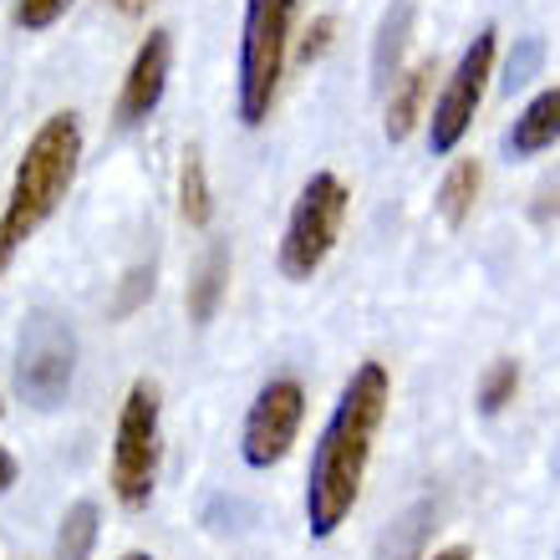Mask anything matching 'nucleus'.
Wrapping results in <instances>:
<instances>
[{"mask_svg":"<svg viewBox=\"0 0 560 560\" xmlns=\"http://www.w3.org/2000/svg\"><path fill=\"white\" fill-rule=\"evenodd\" d=\"M387 398H393V383H387L383 362H362L352 383L341 387L306 474V525L316 540H331L352 515L362 479H368L372 439L387 418Z\"/></svg>","mask_w":560,"mask_h":560,"instance_id":"nucleus-1","label":"nucleus"},{"mask_svg":"<svg viewBox=\"0 0 560 560\" xmlns=\"http://www.w3.org/2000/svg\"><path fill=\"white\" fill-rule=\"evenodd\" d=\"M77 159H82V122H77V113H51L26 143V159L15 163L11 199L0 214V235L11 245L31 240L57 214V205L77 178Z\"/></svg>","mask_w":560,"mask_h":560,"instance_id":"nucleus-2","label":"nucleus"},{"mask_svg":"<svg viewBox=\"0 0 560 560\" xmlns=\"http://www.w3.org/2000/svg\"><path fill=\"white\" fill-rule=\"evenodd\" d=\"M301 0H245V31H240V88L235 107L245 128H260L276 107L280 72H285V46Z\"/></svg>","mask_w":560,"mask_h":560,"instance_id":"nucleus-3","label":"nucleus"},{"mask_svg":"<svg viewBox=\"0 0 560 560\" xmlns=\"http://www.w3.org/2000/svg\"><path fill=\"white\" fill-rule=\"evenodd\" d=\"M352 194L337 174H311L306 189L295 194L291 220H285V240H280V276L285 280H311L326 266V255L337 250L341 224H347Z\"/></svg>","mask_w":560,"mask_h":560,"instance_id":"nucleus-4","label":"nucleus"},{"mask_svg":"<svg viewBox=\"0 0 560 560\" xmlns=\"http://www.w3.org/2000/svg\"><path fill=\"white\" fill-rule=\"evenodd\" d=\"M77 377V337L67 316H57L51 306L31 311L26 326H21V347H15V387L31 408H61L67 393H72Z\"/></svg>","mask_w":560,"mask_h":560,"instance_id":"nucleus-5","label":"nucleus"},{"mask_svg":"<svg viewBox=\"0 0 560 560\" xmlns=\"http://www.w3.org/2000/svg\"><path fill=\"white\" fill-rule=\"evenodd\" d=\"M159 479V387L138 377L122 398L118 443H113V494L128 510H143Z\"/></svg>","mask_w":560,"mask_h":560,"instance_id":"nucleus-6","label":"nucleus"},{"mask_svg":"<svg viewBox=\"0 0 560 560\" xmlns=\"http://www.w3.org/2000/svg\"><path fill=\"white\" fill-rule=\"evenodd\" d=\"M494 46H500V31L485 26L464 46L454 77L443 82L439 103H433V118H428V148H433V153H454V148L464 143V133L474 128V113L485 103L489 72H494Z\"/></svg>","mask_w":560,"mask_h":560,"instance_id":"nucleus-7","label":"nucleus"},{"mask_svg":"<svg viewBox=\"0 0 560 560\" xmlns=\"http://www.w3.org/2000/svg\"><path fill=\"white\" fill-rule=\"evenodd\" d=\"M301 418H306V393L295 377H276L255 393L250 413H245V433H240V458L250 469H270L291 454L295 433H301Z\"/></svg>","mask_w":560,"mask_h":560,"instance_id":"nucleus-8","label":"nucleus"},{"mask_svg":"<svg viewBox=\"0 0 560 560\" xmlns=\"http://www.w3.org/2000/svg\"><path fill=\"white\" fill-rule=\"evenodd\" d=\"M168 67H174V42H168V31H148L143 46H138V57H133V67H128V77H122V92H118V122L122 128L143 122L148 113L163 103Z\"/></svg>","mask_w":560,"mask_h":560,"instance_id":"nucleus-9","label":"nucleus"},{"mask_svg":"<svg viewBox=\"0 0 560 560\" xmlns=\"http://www.w3.org/2000/svg\"><path fill=\"white\" fill-rule=\"evenodd\" d=\"M433 77H439V61L423 57L418 67H408V72L393 82V92H387V118H383L387 143H402V138L418 128V118H423V107H428V92H433Z\"/></svg>","mask_w":560,"mask_h":560,"instance_id":"nucleus-10","label":"nucleus"},{"mask_svg":"<svg viewBox=\"0 0 560 560\" xmlns=\"http://www.w3.org/2000/svg\"><path fill=\"white\" fill-rule=\"evenodd\" d=\"M556 143H560V88H546L515 118V128L504 133V148H510V159H535V153H546Z\"/></svg>","mask_w":560,"mask_h":560,"instance_id":"nucleus-11","label":"nucleus"},{"mask_svg":"<svg viewBox=\"0 0 560 560\" xmlns=\"http://www.w3.org/2000/svg\"><path fill=\"white\" fill-rule=\"evenodd\" d=\"M408 36H413V0H398V5H387L383 26H377V42H372V82L377 88L398 82V61H402Z\"/></svg>","mask_w":560,"mask_h":560,"instance_id":"nucleus-12","label":"nucleus"},{"mask_svg":"<svg viewBox=\"0 0 560 560\" xmlns=\"http://www.w3.org/2000/svg\"><path fill=\"white\" fill-rule=\"evenodd\" d=\"M224 285H230V245L214 240L209 255L199 260V270H194V280H189V322L194 326L214 322V311H220V301H224Z\"/></svg>","mask_w":560,"mask_h":560,"instance_id":"nucleus-13","label":"nucleus"},{"mask_svg":"<svg viewBox=\"0 0 560 560\" xmlns=\"http://www.w3.org/2000/svg\"><path fill=\"white\" fill-rule=\"evenodd\" d=\"M479 184H485V168H479V159H458L448 174H443L439 184V214L448 230H458V224L474 214V199H479Z\"/></svg>","mask_w":560,"mask_h":560,"instance_id":"nucleus-14","label":"nucleus"},{"mask_svg":"<svg viewBox=\"0 0 560 560\" xmlns=\"http://www.w3.org/2000/svg\"><path fill=\"white\" fill-rule=\"evenodd\" d=\"M178 209H184V220L194 230H205L209 214H214V199H209V174H205V159H199V148L184 153V168H178Z\"/></svg>","mask_w":560,"mask_h":560,"instance_id":"nucleus-15","label":"nucleus"},{"mask_svg":"<svg viewBox=\"0 0 560 560\" xmlns=\"http://www.w3.org/2000/svg\"><path fill=\"white\" fill-rule=\"evenodd\" d=\"M92 546H97V504H92V500H77L72 510L61 515L57 556H51V560H88Z\"/></svg>","mask_w":560,"mask_h":560,"instance_id":"nucleus-16","label":"nucleus"},{"mask_svg":"<svg viewBox=\"0 0 560 560\" xmlns=\"http://www.w3.org/2000/svg\"><path fill=\"white\" fill-rule=\"evenodd\" d=\"M515 393H520V362H510V357L489 362V372L479 377V413L485 418L504 413V408L515 402Z\"/></svg>","mask_w":560,"mask_h":560,"instance_id":"nucleus-17","label":"nucleus"},{"mask_svg":"<svg viewBox=\"0 0 560 560\" xmlns=\"http://www.w3.org/2000/svg\"><path fill=\"white\" fill-rule=\"evenodd\" d=\"M72 0H15V26L26 31H46L51 21H61V11H67Z\"/></svg>","mask_w":560,"mask_h":560,"instance_id":"nucleus-18","label":"nucleus"},{"mask_svg":"<svg viewBox=\"0 0 560 560\" xmlns=\"http://www.w3.org/2000/svg\"><path fill=\"white\" fill-rule=\"evenodd\" d=\"M331 31H337V21H331V15H322V21H311L306 42H301V51H295V57H301V61H316V57L326 51V46H331Z\"/></svg>","mask_w":560,"mask_h":560,"instance_id":"nucleus-19","label":"nucleus"},{"mask_svg":"<svg viewBox=\"0 0 560 560\" xmlns=\"http://www.w3.org/2000/svg\"><path fill=\"white\" fill-rule=\"evenodd\" d=\"M535 61H540V46H535V42H520V57H510V77H504V88H520V82H530Z\"/></svg>","mask_w":560,"mask_h":560,"instance_id":"nucleus-20","label":"nucleus"},{"mask_svg":"<svg viewBox=\"0 0 560 560\" xmlns=\"http://www.w3.org/2000/svg\"><path fill=\"white\" fill-rule=\"evenodd\" d=\"M15 485V454L11 448H0V494Z\"/></svg>","mask_w":560,"mask_h":560,"instance_id":"nucleus-21","label":"nucleus"},{"mask_svg":"<svg viewBox=\"0 0 560 560\" xmlns=\"http://www.w3.org/2000/svg\"><path fill=\"white\" fill-rule=\"evenodd\" d=\"M107 5H113L118 15H148V5H153V0H107Z\"/></svg>","mask_w":560,"mask_h":560,"instance_id":"nucleus-22","label":"nucleus"},{"mask_svg":"<svg viewBox=\"0 0 560 560\" xmlns=\"http://www.w3.org/2000/svg\"><path fill=\"white\" fill-rule=\"evenodd\" d=\"M433 560H474V556H469V550H464V546H448V550H439V556H433Z\"/></svg>","mask_w":560,"mask_h":560,"instance_id":"nucleus-23","label":"nucleus"},{"mask_svg":"<svg viewBox=\"0 0 560 560\" xmlns=\"http://www.w3.org/2000/svg\"><path fill=\"white\" fill-rule=\"evenodd\" d=\"M11 255H15V245L0 235V276H5V266H11Z\"/></svg>","mask_w":560,"mask_h":560,"instance_id":"nucleus-24","label":"nucleus"},{"mask_svg":"<svg viewBox=\"0 0 560 560\" xmlns=\"http://www.w3.org/2000/svg\"><path fill=\"white\" fill-rule=\"evenodd\" d=\"M122 560H153V556H143V550H128V556H122Z\"/></svg>","mask_w":560,"mask_h":560,"instance_id":"nucleus-25","label":"nucleus"}]
</instances>
